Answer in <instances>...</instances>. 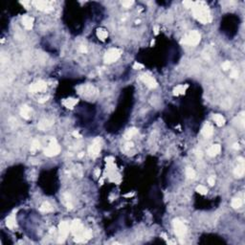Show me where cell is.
I'll use <instances>...</instances> for the list:
<instances>
[{"label": "cell", "instance_id": "obj_30", "mask_svg": "<svg viewBox=\"0 0 245 245\" xmlns=\"http://www.w3.org/2000/svg\"><path fill=\"white\" fill-rule=\"evenodd\" d=\"M196 191H197V192H199L200 195H206V193L208 192V190H207V188L205 187V186H203V185H199V186H197L196 187Z\"/></svg>", "mask_w": 245, "mask_h": 245}, {"label": "cell", "instance_id": "obj_29", "mask_svg": "<svg viewBox=\"0 0 245 245\" xmlns=\"http://www.w3.org/2000/svg\"><path fill=\"white\" fill-rule=\"evenodd\" d=\"M80 236H81L82 238L84 239V240H88V239H90L92 238V232L90 230H84V232H82V234L80 235Z\"/></svg>", "mask_w": 245, "mask_h": 245}, {"label": "cell", "instance_id": "obj_35", "mask_svg": "<svg viewBox=\"0 0 245 245\" xmlns=\"http://www.w3.org/2000/svg\"><path fill=\"white\" fill-rule=\"evenodd\" d=\"M133 68L134 69H136V70H138V69H143L144 68V65L143 64H141V63H138V62H135L133 64Z\"/></svg>", "mask_w": 245, "mask_h": 245}, {"label": "cell", "instance_id": "obj_8", "mask_svg": "<svg viewBox=\"0 0 245 245\" xmlns=\"http://www.w3.org/2000/svg\"><path fill=\"white\" fill-rule=\"evenodd\" d=\"M70 231L72 232L73 235H75V236L81 235L82 232L84 231V229L81 222V220H79V219L73 220V222L70 225Z\"/></svg>", "mask_w": 245, "mask_h": 245}, {"label": "cell", "instance_id": "obj_27", "mask_svg": "<svg viewBox=\"0 0 245 245\" xmlns=\"http://www.w3.org/2000/svg\"><path fill=\"white\" fill-rule=\"evenodd\" d=\"M39 148H40V143H39L38 140H34L33 143H32V146H31V152L35 154V152L38 151Z\"/></svg>", "mask_w": 245, "mask_h": 245}, {"label": "cell", "instance_id": "obj_9", "mask_svg": "<svg viewBox=\"0 0 245 245\" xmlns=\"http://www.w3.org/2000/svg\"><path fill=\"white\" fill-rule=\"evenodd\" d=\"M33 4L35 6L37 10L42 11V12H46V13H49V12L53 11L54 8L51 6V3L48 1H34Z\"/></svg>", "mask_w": 245, "mask_h": 245}, {"label": "cell", "instance_id": "obj_11", "mask_svg": "<svg viewBox=\"0 0 245 245\" xmlns=\"http://www.w3.org/2000/svg\"><path fill=\"white\" fill-rule=\"evenodd\" d=\"M81 88L82 90H81L80 91V94L84 95V96H85V97H92V96H94V95H96V93H97V89L91 84L81 86Z\"/></svg>", "mask_w": 245, "mask_h": 245}, {"label": "cell", "instance_id": "obj_21", "mask_svg": "<svg viewBox=\"0 0 245 245\" xmlns=\"http://www.w3.org/2000/svg\"><path fill=\"white\" fill-rule=\"evenodd\" d=\"M213 119H214L215 124L218 126H222L225 124V118L222 115H220V114H215Z\"/></svg>", "mask_w": 245, "mask_h": 245}, {"label": "cell", "instance_id": "obj_40", "mask_svg": "<svg viewBox=\"0 0 245 245\" xmlns=\"http://www.w3.org/2000/svg\"><path fill=\"white\" fill-rule=\"evenodd\" d=\"M158 33H159V27H158V26H155V27H154V34H155V35H158Z\"/></svg>", "mask_w": 245, "mask_h": 245}, {"label": "cell", "instance_id": "obj_4", "mask_svg": "<svg viewBox=\"0 0 245 245\" xmlns=\"http://www.w3.org/2000/svg\"><path fill=\"white\" fill-rule=\"evenodd\" d=\"M121 50L117 49V48H112V49H109L107 52L104 54V61L105 63H113L117 61L121 57Z\"/></svg>", "mask_w": 245, "mask_h": 245}, {"label": "cell", "instance_id": "obj_39", "mask_svg": "<svg viewBox=\"0 0 245 245\" xmlns=\"http://www.w3.org/2000/svg\"><path fill=\"white\" fill-rule=\"evenodd\" d=\"M94 173H95V175H96L97 177L100 176V174H101V171H100V169H97L96 171H95V172H94Z\"/></svg>", "mask_w": 245, "mask_h": 245}, {"label": "cell", "instance_id": "obj_38", "mask_svg": "<svg viewBox=\"0 0 245 245\" xmlns=\"http://www.w3.org/2000/svg\"><path fill=\"white\" fill-rule=\"evenodd\" d=\"M72 134H73V136H74V137H76V138H81V134L79 133L78 131H74Z\"/></svg>", "mask_w": 245, "mask_h": 245}, {"label": "cell", "instance_id": "obj_24", "mask_svg": "<svg viewBox=\"0 0 245 245\" xmlns=\"http://www.w3.org/2000/svg\"><path fill=\"white\" fill-rule=\"evenodd\" d=\"M188 88V85H178L177 87H175L173 89V94L174 95H182L186 92V89Z\"/></svg>", "mask_w": 245, "mask_h": 245}, {"label": "cell", "instance_id": "obj_5", "mask_svg": "<svg viewBox=\"0 0 245 245\" xmlns=\"http://www.w3.org/2000/svg\"><path fill=\"white\" fill-rule=\"evenodd\" d=\"M173 229H174V233L175 235L178 236V238H183V236L187 234V227L184 224L183 221H181L180 219L176 218L173 220Z\"/></svg>", "mask_w": 245, "mask_h": 245}, {"label": "cell", "instance_id": "obj_18", "mask_svg": "<svg viewBox=\"0 0 245 245\" xmlns=\"http://www.w3.org/2000/svg\"><path fill=\"white\" fill-rule=\"evenodd\" d=\"M244 172H245L244 163H239L238 167L235 169L234 173H235L236 177H239V178H240V177H242L244 175Z\"/></svg>", "mask_w": 245, "mask_h": 245}, {"label": "cell", "instance_id": "obj_6", "mask_svg": "<svg viewBox=\"0 0 245 245\" xmlns=\"http://www.w3.org/2000/svg\"><path fill=\"white\" fill-rule=\"evenodd\" d=\"M58 230H60V239H58V242H64L65 239L67 238V236L69 234L70 231V225L67 221H62L61 222L60 226H58Z\"/></svg>", "mask_w": 245, "mask_h": 245}, {"label": "cell", "instance_id": "obj_10", "mask_svg": "<svg viewBox=\"0 0 245 245\" xmlns=\"http://www.w3.org/2000/svg\"><path fill=\"white\" fill-rule=\"evenodd\" d=\"M47 88V84L45 81H38L37 82H34L33 84H31L30 86V91L33 93L37 92H43L45 91Z\"/></svg>", "mask_w": 245, "mask_h": 245}, {"label": "cell", "instance_id": "obj_31", "mask_svg": "<svg viewBox=\"0 0 245 245\" xmlns=\"http://www.w3.org/2000/svg\"><path fill=\"white\" fill-rule=\"evenodd\" d=\"M230 68H231V63L229 62V61H225L223 64H222V69L224 71H227V70H229Z\"/></svg>", "mask_w": 245, "mask_h": 245}, {"label": "cell", "instance_id": "obj_16", "mask_svg": "<svg viewBox=\"0 0 245 245\" xmlns=\"http://www.w3.org/2000/svg\"><path fill=\"white\" fill-rule=\"evenodd\" d=\"M221 151V147H220V145H213L212 147L208 149V155L209 156H211V157H214L215 155H217V154H219Z\"/></svg>", "mask_w": 245, "mask_h": 245}, {"label": "cell", "instance_id": "obj_13", "mask_svg": "<svg viewBox=\"0 0 245 245\" xmlns=\"http://www.w3.org/2000/svg\"><path fill=\"white\" fill-rule=\"evenodd\" d=\"M213 133H214V128H213V125L210 122L205 124V125L202 128V130H201V134L205 138H210L213 135Z\"/></svg>", "mask_w": 245, "mask_h": 245}, {"label": "cell", "instance_id": "obj_33", "mask_svg": "<svg viewBox=\"0 0 245 245\" xmlns=\"http://www.w3.org/2000/svg\"><path fill=\"white\" fill-rule=\"evenodd\" d=\"M183 5H184L186 8H188V9H190V8H192V6H193V2H192V1H187V0H186V1L183 2Z\"/></svg>", "mask_w": 245, "mask_h": 245}, {"label": "cell", "instance_id": "obj_1", "mask_svg": "<svg viewBox=\"0 0 245 245\" xmlns=\"http://www.w3.org/2000/svg\"><path fill=\"white\" fill-rule=\"evenodd\" d=\"M192 14L197 20L202 24H207L212 21L211 12L208 5L203 1H196L193 2L192 6Z\"/></svg>", "mask_w": 245, "mask_h": 245}, {"label": "cell", "instance_id": "obj_36", "mask_svg": "<svg viewBox=\"0 0 245 245\" xmlns=\"http://www.w3.org/2000/svg\"><path fill=\"white\" fill-rule=\"evenodd\" d=\"M208 183L210 184V186H214V185H215V177H209V179H208Z\"/></svg>", "mask_w": 245, "mask_h": 245}, {"label": "cell", "instance_id": "obj_37", "mask_svg": "<svg viewBox=\"0 0 245 245\" xmlns=\"http://www.w3.org/2000/svg\"><path fill=\"white\" fill-rule=\"evenodd\" d=\"M80 51H81V52H82V53H86V52H87V48H86L85 46L81 45V46L80 47Z\"/></svg>", "mask_w": 245, "mask_h": 245}, {"label": "cell", "instance_id": "obj_22", "mask_svg": "<svg viewBox=\"0 0 245 245\" xmlns=\"http://www.w3.org/2000/svg\"><path fill=\"white\" fill-rule=\"evenodd\" d=\"M97 37L101 39V40H105L106 38H107L108 37V33H107V31L104 30V29H98L97 30Z\"/></svg>", "mask_w": 245, "mask_h": 245}, {"label": "cell", "instance_id": "obj_32", "mask_svg": "<svg viewBox=\"0 0 245 245\" xmlns=\"http://www.w3.org/2000/svg\"><path fill=\"white\" fill-rule=\"evenodd\" d=\"M133 3L134 2L133 1H130V0H128V1H122V5L124 6L125 8H129Z\"/></svg>", "mask_w": 245, "mask_h": 245}, {"label": "cell", "instance_id": "obj_15", "mask_svg": "<svg viewBox=\"0 0 245 245\" xmlns=\"http://www.w3.org/2000/svg\"><path fill=\"white\" fill-rule=\"evenodd\" d=\"M79 102V100L77 99H74V98H68V99H64V100L62 101V104L65 106L66 108L68 109H72L75 105Z\"/></svg>", "mask_w": 245, "mask_h": 245}, {"label": "cell", "instance_id": "obj_12", "mask_svg": "<svg viewBox=\"0 0 245 245\" xmlns=\"http://www.w3.org/2000/svg\"><path fill=\"white\" fill-rule=\"evenodd\" d=\"M101 151V144H100V140L97 139L94 141V143L90 146L88 148V153L91 156H97L99 153Z\"/></svg>", "mask_w": 245, "mask_h": 245}, {"label": "cell", "instance_id": "obj_44", "mask_svg": "<svg viewBox=\"0 0 245 245\" xmlns=\"http://www.w3.org/2000/svg\"><path fill=\"white\" fill-rule=\"evenodd\" d=\"M131 195H133V193H128V195H125V196H131Z\"/></svg>", "mask_w": 245, "mask_h": 245}, {"label": "cell", "instance_id": "obj_7", "mask_svg": "<svg viewBox=\"0 0 245 245\" xmlns=\"http://www.w3.org/2000/svg\"><path fill=\"white\" fill-rule=\"evenodd\" d=\"M140 80L144 82V84L148 86V88H151V89H153V88H156L157 87V81L154 80V79L151 76V75H148L147 73H145V74H142L140 75Z\"/></svg>", "mask_w": 245, "mask_h": 245}, {"label": "cell", "instance_id": "obj_20", "mask_svg": "<svg viewBox=\"0 0 245 245\" xmlns=\"http://www.w3.org/2000/svg\"><path fill=\"white\" fill-rule=\"evenodd\" d=\"M53 122H50L49 120L47 119H42L39 121L38 125H37V128L40 129V130H46L48 128H50L51 125H52Z\"/></svg>", "mask_w": 245, "mask_h": 245}, {"label": "cell", "instance_id": "obj_41", "mask_svg": "<svg viewBox=\"0 0 245 245\" xmlns=\"http://www.w3.org/2000/svg\"><path fill=\"white\" fill-rule=\"evenodd\" d=\"M197 156H199L200 158H201V157H202V152H201V151H199V152H197Z\"/></svg>", "mask_w": 245, "mask_h": 245}, {"label": "cell", "instance_id": "obj_3", "mask_svg": "<svg viewBox=\"0 0 245 245\" xmlns=\"http://www.w3.org/2000/svg\"><path fill=\"white\" fill-rule=\"evenodd\" d=\"M60 152H61V147H60V145L58 144V141L55 139V138H51L49 146L44 151V154L48 157H53V156L58 155Z\"/></svg>", "mask_w": 245, "mask_h": 245}, {"label": "cell", "instance_id": "obj_43", "mask_svg": "<svg viewBox=\"0 0 245 245\" xmlns=\"http://www.w3.org/2000/svg\"><path fill=\"white\" fill-rule=\"evenodd\" d=\"M82 156H84V153H82V152H81L80 154H79V157H80V158H81Z\"/></svg>", "mask_w": 245, "mask_h": 245}, {"label": "cell", "instance_id": "obj_26", "mask_svg": "<svg viewBox=\"0 0 245 245\" xmlns=\"http://www.w3.org/2000/svg\"><path fill=\"white\" fill-rule=\"evenodd\" d=\"M232 207L234 208V209H239L242 206V200L239 198V197H236V198H234L232 200Z\"/></svg>", "mask_w": 245, "mask_h": 245}, {"label": "cell", "instance_id": "obj_17", "mask_svg": "<svg viewBox=\"0 0 245 245\" xmlns=\"http://www.w3.org/2000/svg\"><path fill=\"white\" fill-rule=\"evenodd\" d=\"M20 115H21L22 118H24V119H26V120L30 119L31 116H32V110L28 105L25 104V105L22 106L21 109H20Z\"/></svg>", "mask_w": 245, "mask_h": 245}, {"label": "cell", "instance_id": "obj_28", "mask_svg": "<svg viewBox=\"0 0 245 245\" xmlns=\"http://www.w3.org/2000/svg\"><path fill=\"white\" fill-rule=\"evenodd\" d=\"M186 175L189 179H193L195 177V171L192 168H187L186 169Z\"/></svg>", "mask_w": 245, "mask_h": 245}, {"label": "cell", "instance_id": "obj_23", "mask_svg": "<svg viewBox=\"0 0 245 245\" xmlns=\"http://www.w3.org/2000/svg\"><path fill=\"white\" fill-rule=\"evenodd\" d=\"M137 133H138V129H137V128H129V129L128 130V131L125 132V138L126 140H130L134 135H136Z\"/></svg>", "mask_w": 245, "mask_h": 245}, {"label": "cell", "instance_id": "obj_34", "mask_svg": "<svg viewBox=\"0 0 245 245\" xmlns=\"http://www.w3.org/2000/svg\"><path fill=\"white\" fill-rule=\"evenodd\" d=\"M230 77L233 78V79H236V78H239V72H238V70H233L231 74H230Z\"/></svg>", "mask_w": 245, "mask_h": 245}, {"label": "cell", "instance_id": "obj_42", "mask_svg": "<svg viewBox=\"0 0 245 245\" xmlns=\"http://www.w3.org/2000/svg\"><path fill=\"white\" fill-rule=\"evenodd\" d=\"M234 148H239V145H236V144H235V145H234Z\"/></svg>", "mask_w": 245, "mask_h": 245}, {"label": "cell", "instance_id": "obj_19", "mask_svg": "<svg viewBox=\"0 0 245 245\" xmlns=\"http://www.w3.org/2000/svg\"><path fill=\"white\" fill-rule=\"evenodd\" d=\"M6 226L9 229H14L17 227V220H15L14 215H11L10 216H8V218L6 219Z\"/></svg>", "mask_w": 245, "mask_h": 245}, {"label": "cell", "instance_id": "obj_25", "mask_svg": "<svg viewBox=\"0 0 245 245\" xmlns=\"http://www.w3.org/2000/svg\"><path fill=\"white\" fill-rule=\"evenodd\" d=\"M39 210H40V212H43V213H49V212L53 211V208L49 202H44V203H42L40 208H39Z\"/></svg>", "mask_w": 245, "mask_h": 245}, {"label": "cell", "instance_id": "obj_14", "mask_svg": "<svg viewBox=\"0 0 245 245\" xmlns=\"http://www.w3.org/2000/svg\"><path fill=\"white\" fill-rule=\"evenodd\" d=\"M22 24L27 30H31L34 26V18L30 15H24L22 17Z\"/></svg>", "mask_w": 245, "mask_h": 245}, {"label": "cell", "instance_id": "obj_2", "mask_svg": "<svg viewBox=\"0 0 245 245\" xmlns=\"http://www.w3.org/2000/svg\"><path fill=\"white\" fill-rule=\"evenodd\" d=\"M201 35L197 31L193 30L192 32H190L188 35H186L183 37V38L181 39V43L186 45L190 46H196L200 42Z\"/></svg>", "mask_w": 245, "mask_h": 245}]
</instances>
